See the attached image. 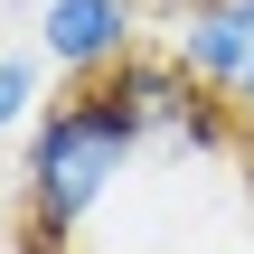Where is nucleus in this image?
<instances>
[{
	"mask_svg": "<svg viewBox=\"0 0 254 254\" xmlns=\"http://www.w3.org/2000/svg\"><path fill=\"white\" fill-rule=\"evenodd\" d=\"M236 254H254V245H236Z\"/></svg>",
	"mask_w": 254,
	"mask_h": 254,
	"instance_id": "obj_8",
	"label": "nucleus"
},
{
	"mask_svg": "<svg viewBox=\"0 0 254 254\" xmlns=\"http://www.w3.org/2000/svg\"><path fill=\"white\" fill-rule=\"evenodd\" d=\"M0 57H9V47H0Z\"/></svg>",
	"mask_w": 254,
	"mask_h": 254,
	"instance_id": "obj_9",
	"label": "nucleus"
},
{
	"mask_svg": "<svg viewBox=\"0 0 254 254\" xmlns=\"http://www.w3.org/2000/svg\"><path fill=\"white\" fill-rule=\"evenodd\" d=\"M141 151H151V141H141V123L123 113L113 85L57 94V104L38 113V132H28V151H19V217H28V236H57V245H66L85 217L113 207V189L132 179Z\"/></svg>",
	"mask_w": 254,
	"mask_h": 254,
	"instance_id": "obj_1",
	"label": "nucleus"
},
{
	"mask_svg": "<svg viewBox=\"0 0 254 254\" xmlns=\"http://www.w3.org/2000/svg\"><path fill=\"white\" fill-rule=\"evenodd\" d=\"M141 9L151 0H38V57L75 85H104L123 57H141Z\"/></svg>",
	"mask_w": 254,
	"mask_h": 254,
	"instance_id": "obj_2",
	"label": "nucleus"
},
{
	"mask_svg": "<svg viewBox=\"0 0 254 254\" xmlns=\"http://www.w3.org/2000/svg\"><path fill=\"white\" fill-rule=\"evenodd\" d=\"M245 217H254V179H245Z\"/></svg>",
	"mask_w": 254,
	"mask_h": 254,
	"instance_id": "obj_7",
	"label": "nucleus"
},
{
	"mask_svg": "<svg viewBox=\"0 0 254 254\" xmlns=\"http://www.w3.org/2000/svg\"><path fill=\"white\" fill-rule=\"evenodd\" d=\"M151 9H170V19H179V9H189V0H151Z\"/></svg>",
	"mask_w": 254,
	"mask_h": 254,
	"instance_id": "obj_6",
	"label": "nucleus"
},
{
	"mask_svg": "<svg viewBox=\"0 0 254 254\" xmlns=\"http://www.w3.org/2000/svg\"><path fill=\"white\" fill-rule=\"evenodd\" d=\"M226 113H236V123H254V57H245V75L226 85Z\"/></svg>",
	"mask_w": 254,
	"mask_h": 254,
	"instance_id": "obj_4",
	"label": "nucleus"
},
{
	"mask_svg": "<svg viewBox=\"0 0 254 254\" xmlns=\"http://www.w3.org/2000/svg\"><path fill=\"white\" fill-rule=\"evenodd\" d=\"M226 9H236V19H245V28H254V0H226Z\"/></svg>",
	"mask_w": 254,
	"mask_h": 254,
	"instance_id": "obj_5",
	"label": "nucleus"
},
{
	"mask_svg": "<svg viewBox=\"0 0 254 254\" xmlns=\"http://www.w3.org/2000/svg\"><path fill=\"white\" fill-rule=\"evenodd\" d=\"M38 57H0V132H38Z\"/></svg>",
	"mask_w": 254,
	"mask_h": 254,
	"instance_id": "obj_3",
	"label": "nucleus"
}]
</instances>
